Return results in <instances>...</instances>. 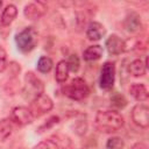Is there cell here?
Masks as SVG:
<instances>
[{"label":"cell","mask_w":149,"mask_h":149,"mask_svg":"<svg viewBox=\"0 0 149 149\" xmlns=\"http://www.w3.org/2000/svg\"><path fill=\"white\" fill-rule=\"evenodd\" d=\"M125 125L123 115L115 109H100L94 116V127L100 133L112 134L120 130Z\"/></svg>","instance_id":"1"},{"label":"cell","mask_w":149,"mask_h":149,"mask_svg":"<svg viewBox=\"0 0 149 149\" xmlns=\"http://www.w3.org/2000/svg\"><path fill=\"white\" fill-rule=\"evenodd\" d=\"M14 40L17 50L22 54H28L36 48L38 43V33L33 26H29L16 33Z\"/></svg>","instance_id":"2"},{"label":"cell","mask_w":149,"mask_h":149,"mask_svg":"<svg viewBox=\"0 0 149 149\" xmlns=\"http://www.w3.org/2000/svg\"><path fill=\"white\" fill-rule=\"evenodd\" d=\"M63 94L74 101H80L86 99L90 95V86L86 80L81 77H74L69 84L63 87Z\"/></svg>","instance_id":"3"},{"label":"cell","mask_w":149,"mask_h":149,"mask_svg":"<svg viewBox=\"0 0 149 149\" xmlns=\"http://www.w3.org/2000/svg\"><path fill=\"white\" fill-rule=\"evenodd\" d=\"M29 108L35 118H40V116L49 113L54 108V101L48 94L42 93L31 99Z\"/></svg>","instance_id":"4"},{"label":"cell","mask_w":149,"mask_h":149,"mask_svg":"<svg viewBox=\"0 0 149 149\" xmlns=\"http://www.w3.org/2000/svg\"><path fill=\"white\" fill-rule=\"evenodd\" d=\"M115 64L113 62H105L100 69L99 86L104 91H111L115 83Z\"/></svg>","instance_id":"5"},{"label":"cell","mask_w":149,"mask_h":149,"mask_svg":"<svg viewBox=\"0 0 149 149\" xmlns=\"http://www.w3.org/2000/svg\"><path fill=\"white\" fill-rule=\"evenodd\" d=\"M34 119L35 116L33 115L30 108L27 106H15L10 111V120L16 126H28L34 121Z\"/></svg>","instance_id":"6"},{"label":"cell","mask_w":149,"mask_h":149,"mask_svg":"<svg viewBox=\"0 0 149 149\" xmlns=\"http://www.w3.org/2000/svg\"><path fill=\"white\" fill-rule=\"evenodd\" d=\"M132 121L135 126L147 129L149 127V107L146 104H136L130 112Z\"/></svg>","instance_id":"7"},{"label":"cell","mask_w":149,"mask_h":149,"mask_svg":"<svg viewBox=\"0 0 149 149\" xmlns=\"http://www.w3.org/2000/svg\"><path fill=\"white\" fill-rule=\"evenodd\" d=\"M105 47L111 56H119L127 50L126 41L121 38L118 34H111L105 41Z\"/></svg>","instance_id":"8"},{"label":"cell","mask_w":149,"mask_h":149,"mask_svg":"<svg viewBox=\"0 0 149 149\" xmlns=\"http://www.w3.org/2000/svg\"><path fill=\"white\" fill-rule=\"evenodd\" d=\"M47 8V5L42 1H31L23 7V15L27 20L35 21L45 15Z\"/></svg>","instance_id":"9"},{"label":"cell","mask_w":149,"mask_h":149,"mask_svg":"<svg viewBox=\"0 0 149 149\" xmlns=\"http://www.w3.org/2000/svg\"><path fill=\"white\" fill-rule=\"evenodd\" d=\"M122 26L125 28L126 31L130 33V34H136V33H140L142 30V20H141V16L135 10H129L123 21H122Z\"/></svg>","instance_id":"10"},{"label":"cell","mask_w":149,"mask_h":149,"mask_svg":"<svg viewBox=\"0 0 149 149\" xmlns=\"http://www.w3.org/2000/svg\"><path fill=\"white\" fill-rule=\"evenodd\" d=\"M24 84H26V87L33 92L34 97L44 93V83L33 71H28L24 73Z\"/></svg>","instance_id":"11"},{"label":"cell","mask_w":149,"mask_h":149,"mask_svg":"<svg viewBox=\"0 0 149 149\" xmlns=\"http://www.w3.org/2000/svg\"><path fill=\"white\" fill-rule=\"evenodd\" d=\"M85 35H86L87 40L97 42V41H100L102 37H105L106 28L102 23H100L98 21H90L88 24L86 26Z\"/></svg>","instance_id":"12"},{"label":"cell","mask_w":149,"mask_h":149,"mask_svg":"<svg viewBox=\"0 0 149 149\" xmlns=\"http://www.w3.org/2000/svg\"><path fill=\"white\" fill-rule=\"evenodd\" d=\"M129 94L139 102H144L149 98V91L143 83H133L129 88Z\"/></svg>","instance_id":"13"},{"label":"cell","mask_w":149,"mask_h":149,"mask_svg":"<svg viewBox=\"0 0 149 149\" xmlns=\"http://www.w3.org/2000/svg\"><path fill=\"white\" fill-rule=\"evenodd\" d=\"M128 72L135 78L143 77L147 73V58H135L128 64Z\"/></svg>","instance_id":"14"},{"label":"cell","mask_w":149,"mask_h":149,"mask_svg":"<svg viewBox=\"0 0 149 149\" xmlns=\"http://www.w3.org/2000/svg\"><path fill=\"white\" fill-rule=\"evenodd\" d=\"M16 16H17V7L14 3H8L5 6V8L1 12L0 22L3 27H8L13 23Z\"/></svg>","instance_id":"15"},{"label":"cell","mask_w":149,"mask_h":149,"mask_svg":"<svg viewBox=\"0 0 149 149\" xmlns=\"http://www.w3.org/2000/svg\"><path fill=\"white\" fill-rule=\"evenodd\" d=\"M104 55V48L100 44H92L88 45L83 51V58L85 62H94L102 57Z\"/></svg>","instance_id":"16"},{"label":"cell","mask_w":149,"mask_h":149,"mask_svg":"<svg viewBox=\"0 0 149 149\" xmlns=\"http://www.w3.org/2000/svg\"><path fill=\"white\" fill-rule=\"evenodd\" d=\"M69 66L65 59H61L57 64H56V69H55V80L58 84H64L68 79H69Z\"/></svg>","instance_id":"17"},{"label":"cell","mask_w":149,"mask_h":149,"mask_svg":"<svg viewBox=\"0 0 149 149\" xmlns=\"http://www.w3.org/2000/svg\"><path fill=\"white\" fill-rule=\"evenodd\" d=\"M14 130V123L10 118H3L0 120V142H5L10 137Z\"/></svg>","instance_id":"18"},{"label":"cell","mask_w":149,"mask_h":149,"mask_svg":"<svg viewBox=\"0 0 149 149\" xmlns=\"http://www.w3.org/2000/svg\"><path fill=\"white\" fill-rule=\"evenodd\" d=\"M54 66V62L49 56H41L37 59L36 69L41 73H49Z\"/></svg>","instance_id":"19"},{"label":"cell","mask_w":149,"mask_h":149,"mask_svg":"<svg viewBox=\"0 0 149 149\" xmlns=\"http://www.w3.org/2000/svg\"><path fill=\"white\" fill-rule=\"evenodd\" d=\"M109 100H111V104H112L114 107H116L118 109L125 108V107L127 106V104H128V101H127V99L125 98V95L121 94L120 92H113V93L111 94V97H109Z\"/></svg>","instance_id":"20"},{"label":"cell","mask_w":149,"mask_h":149,"mask_svg":"<svg viewBox=\"0 0 149 149\" xmlns=\"http://www.w3.org/2000/svg\"><path fill=\"white\" fill-rule=\"evenodd\" d=\"M125 141L120 136H112L106 141V149H123Z\"/></svg>","instance_id":"21"},{"label":"cell","mask_w":149,"mask_h":149,"mask_svg":"<svg viewBox=\"0 0 149 149\" xmlns=\"http://www.w3.org/2000/svg\"><path fill=\"white\" fill-rule=\"evenodd\" d=\"M66 63H68V66H69L70 72L77 73V72L79 71V68H80V59H79V56H78L77 54H71V55H69V58H68Z\"/></svg>","instance_id":"22"},{"label":"cell","mask_w":149,"mask_h":149,"mask_svg":"<svg viewBox=\"0 0 149 149\" xmlns=\"http://www.w3.org/2000/svg\"><path fill=\"white\" fill-rule=\"evenodd\" d=\"M59 122V116H57V115H52V116H50L48 120H45V122H43L40 127H38V133H43V132H45V130H48V129H50V128H52L55 125H57Z\"/></svg>","instance_id":"23"},{"label":"cell","mask_w":149,"mask_h":149,"mask_svg":"<svg viewBox=\"0 0 149 149\" xmlns=\"http://www.w3.org/2000/svg\"><path fill=\"white\" fill-rule=\"evenodd\" d=\"M8 68V57H7V51L2 45H0V72L6 71Z\"/></svg>","instance_id":"24"},{"label":"cell","mask_w":149,"mask_h":149,"mask_svg":"<svg viewBox=\"0 0 149 149\" xmlns=\"http://www.w3.org/2000/svg\"><path fill=\"white\" fill-rule=\"evenodd\" d=\"M74 130L79 136H83L87 130V121L86 120H78L74 125Z\"/></svg>","instance_id":"25"},{"label":"cell","mask_w":149,"mask_h":149,"mask_svg":"<svg viewBox=\"0 0 149 149\" xmlns=\"http://www.w3.org/2000/svg\"><path fill=\"white\" fill-rule=\"evenodd\" d=\"M9 69V73L12 74V78H17V74L20 73L21 71V68H20V64H17L16 62H10L8 63V68Z\"/></svg>","instance_id":"26"},{"label":"cell","mask_w":149,"mask_h":149,"mask_svg":"<svg viewBox=\"0 0 149 149\" xmlns=\"http://www.w3.org/2000/svg\"><path fill=\"white\" fill-rule=\"evenodd\" d=\"M130 149H147V144L143 142H136L130 147Z\"/></svg>","instance_id":"27"},{"label":"cell","mask_w":149,"mask_h":149,"mask_svg":"<svg viewBox=\"0 0 149 149\" xmlns=\"http://www.w3.org/2000/svg\"><path fill=\"white\" fill-rule=\"evenodd\" d=\"M1 7H2V1L0 0V9H1Z\"/></svg>","instance_id":"28"},{"label":"cell","mask_w":149,"mask_h":149,"mask_svg":"<svg viewBox=\"0 0 149 149\" xmlns=\"http://www.w3.org/2000/svg\"><path fill=\"white\" fill-rule=\"evenodd\" d=\"M20 149H24V148H20Z\"/></svg>","instance_id":"29"}]
</instances>
